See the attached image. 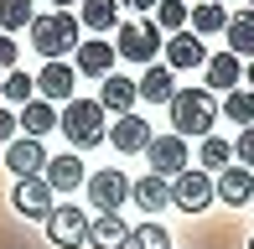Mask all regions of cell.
I'll return each instance as SVG.
<instances>
[{
  "instance_id": "obj_18",
  "label": "cell",
  "mask_w": 254,
  "mask_h": 249,
  "mask_svg": "<svg viewBox=\"0 0 254 249\" xmlns=\"http://www.w3.org/2000/svg\"><path fill=\"white\" fill-rule=\"evenodd\" d=\"M207 52H202V37L192 31H171L166 37V67H202Z\"/></svg>"
},
{
  "instance_id": "obj_35",
  "label": "cell",
  "mask_w": 254,
  "mask_h": 249,
  "mask_svg": "<svg viewBox=\"0 0 254 249\" xmlns=\"http://www.w3.org/2000/svg\"><path fill=\"white\" fill-rule=\"evenodd\" d=\"M120 5H130V10H151L156 0H120Z\"/></svg>"
},
{
  "instance_id": "obj_10",
  "label": "cell",
  "mask_w": 254,
  "mask_h": 249,
  "mask_svg": "<svg viewBox=\"0 0 254 249\" xmlns=\"http://www.w3.org/2000/svg\"><path fill=\"white\" fill-rule=\"evenodd\" d=\"M104 140H109L120 156H135V151H145V145H151V124H145L140 115H120V120L109 124V135H104Z\"/></svg>"
},
{
  "instance_id": "obj_17",
  "label": "cell",
  "mask_w": 254,
  "mask_h": 249,
  "mask_svg": "<svg viewBox=\"0 0 254 249\" xmlns=\"http://www.w3.org/2000/svg\"><path fill=\"white\" fill-rule=\"evenodd\" d=\"M125 239H130V223H125L120 213L88 218V244H94V249H125Z\"/></svg>"
},
{
  "instance_id": "obj_38",
  "label": "cell",
  "mask_w": 254,
  "mask_h": 249,
  "mask_svg": "<svg viewBox=\"0 0 254 249\" xmlns=\"http://www.w3.org/2000/svg\"><path fill=\"white\" fill-rule=\"evenodd\" d=\"M249 249H254V239H249Z\"/></svg>"
},
{
  "instance_id": "obj_15",
  "label": "cell",
  "mask_w": 254,
  "mask_h": 249,
  "mask_svg": "<svg viewBox=\"0 0 254 249\" xmlns=\"http://www.w3.org/2000/svg\"><path fill=\"white\" fill-rule=\"evenodd\" d=\"M42 182H47L52 192H73L78 182H88V177H83V161H78V151H73V156H47Z\"/></svg>"
},
{
  "instance_id": "obj_29",
  "label": "cell",
  "mask_w": 254,
  "mask_h": 249,
  "mask_svg": "<svg viewBox=\"0 0 254 249\" xmlns=\"http://www.w3.org/2000/svg\"><path fill=\"white\" fill-rule=\"evenodd\" d=\"M31 88H37V78H26L21 67H10V73H5V83H0V94H5L10 104H31V99H37Z\"/></svg>"
},
{
  "instance_id": "obj_1",
  "label": "cell",
  "mask_w": 254,
  "mask_h": 249,
  "mask_svg": "<svg viewBox=\"0 0 254 249\" xmlns=\"http://www.w3.org/2000/svg\"><path fill=\"white\" fill-rule=\"evenodd\" d=\"M213 120H218V99L207 88H177L171 94V135H213Z\"/></svg>"
},
{
  "instance_id": "obj_3",
  "label": "cell",
  "mask_w": 254,
  "mask_h": 249,
  "mask_svg": "<svg viewBox=\"0 0 254 249\" xmlns=\"http://www.w3.org/2000/svg\"><path fill=\"white\" fill-rule=\"evenodd\" d=\"M57 130L73 140V151H88V145H99L109 135V124H104L99 99H67V109L57 115Z\"/></svg>"
},
{
  "instance_id": "obj_23",
  "label": "cell",
  "mask_w": 254,
  "mask_h": 249,
  "mask_svg": "<svg viewBox=\"0 0 254 249\" xmlns=\"http://www.w3.org/2000/svg\"><path fill=\"white\" fill-rule=\"evenodd\" d=\"M130 197L140 202L145 213H156V208H166V202H171V182L151 172V177H140V182H130Z\"/></svg>"
},
{
  "instance_id": "obj_13",
  "label": "cell",
  "mask_w": 254,
  "mask_h": 249,
  "mask_svg": "<svg viewBox=\"0 0 254 249\" xmlns=\"http://www.w3.org/2000/svg\"><path fill=\"white\" fill-rule=\"evenodd\" d=\"M213 197H223L228 208H244V202L254 197V172L249 166H223L213 182Z\"/></svg>"
},
{
  "instance_id": "obj_14",
  "label": "cell",
  "mask_w": 254,
  "mask_h": 249,
  "mask_svg": "<svg viewBox=\"0 0 254 249\" xmlns=\"http://www.w3.org/2000/svg\"><path fill=\"white\" fill-rule=\"evenodd\" d=\"M202 67H207V94H234V88L244 83V62H239L234 52H213Z\"/></svg>"
},
{
  "instance_id": "obj_5",
  "label": "cell",
  "mask_w": 254,
  "mask_h": 249,
  "mask_svg": "<svg viewBox=\"0 0 254 249\" xmlns=\"http://www.w3.org/2000/svg\"><path fill=\"white\" fill-rule=\"evenodd\" d=\"M125 197H130V177H125L120 166H104V172L88 177V202H94L99 213H120Z\"/></svg>"
},
{
  "instance_id": "obj_37",
  "label": "cell",
  "mask_w": 254,
  "mask_h": 249,
  "mask_svg": "<svg viewBox=\"0 0 254 249\" xmlns=\"http://www.w3.org/2000/svg\"><path fill=\"white\" fill-rule=\"evenodd\" d=\"M67 5H73V0H57V10H67Z\"/></svg>"
},
{
  "instance_id": "obj_12",
  "label": "cell",
  "mask_w": 254,
  "mask_h": 249,
  "mask_svg": "<svg viewBox=\"0 0 254 249\" xmlns=\"http://www.w3.org/2000/svg\"><path fill=\"white\" fill-rule=\"evenodd\" d=\"M73 88H78V73H73L67 62H47V67L37 73V94L47 99V104H67Z\"/></svg>"
},
{
  "instance_id": "obj_4",
  "label": "cell",
  "mask_w": 254,
  "mask_h": 249,
  "mask_svg": "<svg viewBox=\"0 0 254 249\" xmlns=\"http://www.w3.org/2000/svg\"><path fill=\"white\" fill-rule=\"evenodd\" d=\"M114 52H120V58H130V62H145V67H151L156 52H161L156 21H120V42H114Z\"/></svg>"
},
{
  "instance_id": "obj_20",
  "label": "cell",
  "mask_w": 254,
  "mask_h": 249,
  "mask_svg": "<svg viewBox=\"0 0 254 249\" xmlns=\"http://www.w3.org/2000/svg\"><path fill=\"white\" fill-rule=\"evenodd\" d=\"M78 73L109 78L114 73V42H78Z\"/></svg>"
},
{
  "instance_id": "obj_21",
  "label": "cell",
  "mask_w": 254,
  "mask_h": 249,
  "mask_svg": "<svg viewBox=\"0 0 254 249\" xmlns=\"http://www.w3.org/2000/svg\"><path fill=\"white\" fill-rule=\"evenodd\" d=\"M16 124L31 135V140H42L47 130H57V109L47 104V99H31V104H21V120Z\"/></svg>"
},
{
  "instance_id": "obj_9",
  "label": "cell",
  "mask_w": 254,
  "mask_h": 249,
  "mask_svg": "<svg viewBox=\"0 0 254 249\" xmlns=\"http://www.w3.org/2000/svg\"><path fill=\"white\" fill-rule=\"evenodd\" d=\"M10 208H16L21 218H47L52 213V187L42 182V177H21L16 192H10Z\"/></svg>"
},
{
  "instance_id": "obj_36",
  "label": "cell",
  "mask_w": 254,
  "mask_h": 249,
  "mask_svg": "<svg viewBox=\"0 0 254 249\" xmlns=\"http://www.w3.org/2000/svg\"><path fill=\"white\" fill-rule=\"evenodd\" d=\"M244 78H249V83H254V58H249V67H244Z\"/></svg>"
},
{
  "instance_id": "obj_6",
  "label": "cell",
  "mask_w": 254,
  "mask_h": 249,
  "mask_svg": "<svg viewBox=\"0 0 254 249\" xmlns=\"http://www.w3.org/2000/svg\"><path fill=\"white\" fill-rule=\"evenodd\" d=\"M171 202H177L182 213H202L207 202H213V177L197 172V166H187L182 177H171Z\"/></svg>"
},
{
  "instance_id": "obj_33",
  "label": "cell",
  "mask_w": 254,
  "mask_h": 249,
  "mask_svg": "<svg viewBox=\"0 0 254 249\" xmlns=\"http://www.w3.org/2000/svg\"><path fill=\"white\" fill-rule=\"evenodd\" d=\"M16 130H21L16 115H10V109H0V145H10V140H16Z\"/></svg>"
},
{
  "instance_id": "obj_34",
  "label": "cell",
  "mask_w": 254,
  "mask_h": 249,
  "mask_svg": "<svg viewBox=\"0 0 254 249\" xmlns=\"http://www.w3.org/2000/svg\"><path fill=\"white\" fill-rule=\"evenodd\" d=\"M0 67H16V42L0 31Z\"/></svg>"
},
{
  "instance_id": "obj_31",
  "label": "cell",
  "mask_w": 254,
  "mask_h": 249,
  "mask_svg": "<svg viewBox=\"0 0 254 249\" xmlns=\"http://www.w3.org/2000/svg\"><path fill=\"white\" fill-rule=\"evenodd\" d=\"M228 161H234V145L218 140V135H207V140H202V166H218V172H223Z\"/></svg>"
},
{
  "instance_id": "obj_16",
  "label": "cell",
  "mask_w": 254,
  "mask_h": 249,
  "mask_svg": "<svg viewBox=\"0 0 254 249\" xmlns=\"http://www.w3.org/2000/svg\"><path fill=\"white\" fill-rule=\"evenodd\" d=\"M135 99H140V94H135V83H130V78H120V73H109V78H104V88H99V109H104V115H135Z\"/></svg>"
},
{
  "instance_id": "obj_30",
  "label": "cell",
  "mask_w": 254,
  "mask_h": 249,
  "mask_svg": "<svg viewBox=\"0 0 254 249\" xmlns=\"http://www.w3.org/2000/svg\"><path fill=\"white\" fill-rule=\"evenodd\" d=\"M187 26V5L182 0H156V31H182Z\"/></svg>"
},
{
  "instance_id": "obj_25",
  "label": "cell",
  "mask_w": 254,
  "mask_h": 249,
  "mask_svg": "<svg viewBox=\"0 0 254 249\" xmlns=\"http://www.w3.org/2000/svg\"><path fill=\"white\" fill-rule=\"evenodd\" d=\"M228 26V10L218 5V0H202L197 10H192V37H213V31Z\"/></svg>"
},
{
  "instance_id": "obj_22",
  "label": "cell",
  "mask_w": 254,
  "mask_h": 249,
  "mask_svg": "<svg viewBox=\"0 0 254 249\" xmlns=\"http://www.w3.org/2000/svg\"><path fill=\"white\" fill-rule=\"evenodd\" d=\"M223 37H228V52H234V58H254V10H239V16H228Z\"/></svg>"
},
{
  "instance_id": "obj_27",
  "label": "cell",
  "mask_w": 254,
  "mask_h": 249,
  "mask_svg": "<svg viewBox=\"0 0 254 249\" xmlns=\"http://www.w3.org/2000/svg\"><path fill=\"white\" fill-rule=\"evenodd\" d=\"M223 115L234 124H249L254 120V88H234V94H223Z\"/></svg>"
},
{
  "instance_id": "obj_11",
  "label": "cell",
  "mask_w": 254,
  "mask_h": 249,
  "mask_svg": "<svg viewBox=\"0 0 254 249\" xmlns=\"http://www.w3.org/2000/svg\"><path fill=\"white\" fill-rule=\"evenodd\" d=\"M5 166L21 177H42V166H47V151H42V140H31V135H16V140L5 145Z\"/></svg>"
},
{
  "instance_id": "obj_7",
  "label": "cell",
  "mask_w": 254,
  "mask_h": 249,
  "mask_svg": "<svg viewBox=\"0 0 254 249\" xmlns=\"http://www.w3.org/2000/svg\"><path fill=\"white\" fill-rule=\"evenodd\" d=\"M145 156H151V172L166 177V182L187 172V140H182V135H151Z\"/></svg>"
},
{
  "instance_id": "obj_32",
  "label": "cell",
  "mask_w": 254,
  "mask_h": 249,
  "mask_svg": "<svg viewBox=\"0 0 254 249\" xmlns=\"http://www.w3.org/2000/svg\"><path fill=\"white\" fill-rule=\"evenodd\" d=\"M234 156H239V166H254V124H244V135L234 140Z\"/></svg>"
},
{
  "instance_id": "obj_19",
  "label": "cell",
  "mask_w": 254,
  "mask_h": 249,
  "mask_svg": "<svg viewBox=\"0 0 254 249\" xmlns=\"http://www.w3.org/2000/svg\"><path fill=\"white\" fill-rule=\"evenodd\" d=\"M135 94H140V99H151V104H171V94H177V78H171V67L151 62L140 78H135Z\"/></svg>"
},
{
  "instance_id": "obj_28",
  "label": "cell",
  "mask_w": 254,
  "mask_h": 249,
  "mask_svg": "<svg viewBox=\"0 0 254 249\" xmlns=\"http://www.w3.org/2000/svg\"><path fill=\"white\" fill-rule=\"evenodd\" d=\"M31 0H0V26H5V37L10 31H21V26H31Z\"/></svg>"
},
{
  "instance_id": "obj_24",
  "label": "cell",
  "mask_w": 254,
  "mask_h": 249,
  "mask_svg": "<svg viewBox=\"0 0 254 249\" xmlns=\"http://www.w3.org/2000/svg\"><path fill=\"white\" fill-rule=\"evenodd\" d=\"M83 26L88 31H114L120 26V0H83Z\"/></svg>"
},
{
  "instance_id": "obj_8",
  "label": "cell",
  "mask_w": 254,
  "mask_h": 249,
  "mask_svg": "<svg viewBox=\"0 0 254 249\" xmlns=\"http://www.w3.org/2000/svg\"><path fill=\"white\" fill-rule=\"evenodd\" d=\"M47 239H52L57 249L88 244V218H83V208H52V213H47Z\"/></svg>"
},
{
  "instance_id": "obj_26",
  "label": "cell",
  "mask_w": 254,
  "mask_h": 249,
  "mask_svg": "<svg viewBox=\"0 0 254 249\" xmlns=\"http://www.w3.org/2000/svg\"><path fill=\"white\" fill-rule=\"evenodd\" d=\"M125 249H171V234L161 229V223H140V229H130V239H125Z\"/></svg>"
},
{
  "instance_id": "obj_2",
  "label": "cell",
  "mask_w": 254,
  "mask_h": 249,
  "mask_svg": "<svg viewBox=\"0 0 254 249\" xmlns=\"http://www.w3.org/2000/svg\"><path fill=\"white\" fill-rule=\"evenodd\" d=\"M31 47L42 52L47 62H63V52L78 47V16H67V10H47V16H31Z\"/></svg>"
}]
</instances>
